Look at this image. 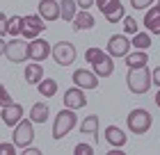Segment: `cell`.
<instances>
[{
    "mask_svg": "<svg viewBox=\"0 0 160 155\" xmlns=\"http://www.w3.org/2000/svg\"><path fill=\"white\" fill-rule=\"evenodd\" d=\"M126 125H128V130L133 132V135H147V132L151 130V125H153V116H151L149 109L135 107V109L128 112Z\"/></svg>",
    "mask_w": 160,
    "mask_h": 155,
    "instance_id": "6da1fadb",
    "label": "cell"
},
{
    "mask_svg": "<svg viewBox=\"0 0 160 155\" xmlns=\"http://www.w3.org/2000/svg\"><path fill=\"white\" fill-rule=\"evenodd\" d=\"M126 85L133 94H147L151 89V71L149 66H137V69H128L126 73Z\"/></svg>",
    "mask_w": 160,
    "mask_h": 155,
    "instance_id": "7a4b0ae2",
    "label": "cell"
},
{
    "mask_svg": "<svg viewBox=\"0 0 160 155\" xmlns=\"http://www.w3.org/2000/svg\"><path fill=\"white\" fill-rule=\"evenodd\" d=\"M76 125H78L76 109H69V107L60 109L57 116H55V123H53V139H64Z\"/></svg>",
    "mask_w": 160,
    "mask_h": 155,
    "instance_id": "3957f363",
    "label": "cell"
},
{
    "mask_svg": "<svg viewBox=\"0 0 160 155\" xmlns=\"http://www.w3.org/2000/svg\"><path fill=\"white\" fill-rule=\"evenodd\" d=\"M12 142L16 148H25L34 142V123L30 119H21L16 125H14V135H12Z\"/></svg>",
    "mask_w": 160,
    "mask_h": 155,
    "instance_id": "277c9868",
    "label": "cell"
},
{
    "mask_svg": "<svg viewBox=\"0 0 160 155\" xmlns=\"http://www.w3.org/2000/svg\"><path fill=\"white\" fill-rule=\"evenodd\" d=\"M50 55H53V60L55 64H60V66H71L76 62V57H78V50L76 46L71 41H57L53 48H50Z\"/></svg>",
    "mask_w": 160,
    "mask_h": 155,
    "instance_id": "5b68a950",
    "label": "cell"
},
{
    "mask_svg": "<svg viewBox=\"0 0 160 155\" xmlns=\"http://www.w3.org/2000/svg\"><path fill=\"white\" fill-rule=\"evenodd\" d=\"M5 57H7L12 64H23V62H28V39L12 36V41H7Z\"/></svg>",
    "mask_w": 160,
    "mask_h": 155,
    "instance_id": "8992f818",
    "label": "cell"
},
{
    "mask_svg": "<svg viewBox=\"0 0 160 155\" xmlns=\"http://www.w3.org/2000/svg\"><path fill=\"white\" fill-rule=\"evenodd\" d=\"M46 21H43L39 14H30V16H23V30H21V36L23 39H34V36H39L43 30H46Z\"/></svg>",
    "mask_w": 160,
    "mask_h": 155,
    "instance_id": "52a82bcc",
    "label": "cell"
},
{
    "mask_svg": "<svg viewBox=\"0 0 160 155\" xmlns=\"http://www.w3.org/2000/svg\"><path fill=\"white\" fill-rule=\"evenodd\" d=\"M130 39L126 34H112L110 39H108V55L112 57H126L128 53H130Z\"/></svg>",
    "mask_w": 160,
    "mask_h": 155,
    "instance_id": "ba28073f",
    "label": "cell"
},
{
    "mask_svg": "<svg viewBox=\"0 0 160 155\" xmlns=\"http://www.w3.org/2000/svg\"><path fill=\"white\" fill-rule=\"evenodd\" d=\"M48 55H50V46H48L46 39L34 36V39L28 41V60H32V62H43V60H48Z\"/></svg>",
    "mask_w": 160,
    "mask_h": 155,
    "instance_id": "9c48e42d",
    "label": "cell"
},
{
    "mask_svg": "<svg viewBox=\"0 0 160 155\" xmlns=\"http://www.w3.org/2000/svg\"><path fill=\"white\" fill-rule=\"evenodd\" d=\"M71 80H73L76 87H80V89H85V91L98 87V75L94 71H89V69H76L73 75H71Z\"/></svg>",
    "mask_w": 160,
    "mask_h": 155,
    "instance_id": "30bf717a",
    "label": "cell"
},
{
    "mask_svg": "<svg viewBox=\"0 0 160 155\" xmlns=\"http://www.w3.org/2000/svg\"><path fill=\"white\" fill-rule=\"evenodd\" d=\"M62 103H64V107H69V109H82L87 105L85 89H80V87H71V89H67L64 96H62Z\"/></svg>",
    "mask_w": 160,
    "mask_h": 155,
    "instance_id": "8fae6325",
    "label": "cell"
},
{
    "mask_svg": "<svg viewBox=\"0 0 160 155\" xmlns=\"http://www.w3.org/2000/svg\"><path fill=\"white\" fill-rule=\"evenodd\" d=\"M92 71L96 73L98 78H110L112 73H114V62H112V57L108 55V53H101L98 60L92 62Z\"/></svg>",
    "mask_w": 160,
    "mask_h": 155,
    "instance_id": "7c38bea8",
    "label": "cell"
},
{
    "mask_svg": "<svg viewBox=\"0 0 160 155\" xmlns=\"http://www.w3.org/2000/svg\"><path fill=\"white\" fill-rule=\"evenodd\" d=\"M0 119L7 128H14L21 119H23V105L21 103H12V105L2 107V112H0Z\"/></svg>",
    "mask_w": 160,
    "mask_h": 155,
    "instance_id": "4fadbf2b",
    "label": "cell"
},
{
    "mask_svg": "<svg viewBox=\"0 0 160 155\" xmlns=\"http://www.w3.org/2000/svg\"><path fill=\"white\" fill-rule=\"evenodd\" d=\"M101 14L105 16L108 23H119V21L126 16V7H123L121 0H110V2L101 9Z\"/></svg>",
    "mask_w": 160,
    "mask_h": 155,
    "instance_id": "5bb4252c",
    "label": "cell"
},
{
    "mask_svg": "<svg viewBox=\"0 0 160 155\" xmlns=\"http://www.w3.org/2000/svg\"><path fill=\"white\" fill-rule=\"evenodd\" d=\"M39 16L46 23L60 21V0H39Z\"/></svg>",
    "mask_w": 160,
    "mask_h": 155,
    "instance_id": "9a60e30c",
    "label": "cell"
},
{
    "mask_svg": "<svg viewBox=\"0 0 160 155\" xmlns=\"http://www.w3.org/2000/svg\"><path fill=\"white\" fill-rule=\"evenodd\" d=\"M103 135H105V142L110 144L112 148H123L126 142H128V135L119 128V125H108L103 130Z\"/></svg>",
    "mask_w": 160,
    "mask_h": 155,
    "instance_id": "2e32d148",
    "label": "cell"
},
{
    "mask_svg": "<svg viewBox=\"0 0 160 155\" xmlns=\"http://www.w3.org/2000/svg\"><path fill=\"white\" fill-rule=\"evenodd\" d=\"M142 25L147 27V32H149V34H160V5L149 7L147 14H144Z\"/></svg>",
    "mask_w": 160,
    "mask_h": 155,
    "instance_id": "e0dca14e",
    "label": "cell"
},
{
    "mask_svg": "<svg viewBox=\"0 0 160 155\" xmlns=\"http://www.w3.org/2000/svg\"><path fill=\"white\" fill-rule=\"evenodd\" d=\"M71 23H73V30L76 32H82V30H92L96 21H94V16L89 14V9H78Z\"/></svg>",
    "mask_w": 160,
    "mask_h": 155,
    "instance_id": "ac0fdd59",
    "label": "cell"
},
{
    "mask_svg": "<svg viewBox=\"0 0 160 155\" xmlns=\"http://www.w3.org/2000/svg\"><path fill=\"white\" fill-rule=\"evenodd\" d=\"M98 114H89V116H85L82 123H80V132L82 135H92L94 137V142H98Z\"/></svg>",
    "mask_w": 160,
    "mask_h": 155,
    "instance_id": "d6986e66",
    "label": "cell"
},
{
    "mask_svg": "<svg viewBox=\"0 0 160 155\" xmlns=\"http://www.w3.org/2000/svg\"><path fill=\"white\" fill-rule=\"evenodd\" d=\"M23 78H25L28 85H37L39 80L43 78V66L39 62H30L25 66V71H23Z\"/></svg>",
    "mask_w": 160,
    "mask_h": 155,
    "instance_id": "ffe728a7",
    "label": "cell"
},
{
    "mask_svg": "<svg viewBox=\"0 0 160 155\" xmlns=\"http://www.w3.org/2000/svg\"><path fill=\"white\" fill-rule=\"evenodd\" d=\"M48 114H50V107L48 103H34L32 109H30V121L32 123H46L48 121Z\"/></svg>",
    "mask_w": 160,
    "mask_h": 155,
    "instance_id": "44dd1931",
    "label": "cell"
},
{
    "mask_svg": "<svg viewBox=\"0 0 160 155\" xmlns=\"http://www.w3.org/2000/svg\"><path fill=\"white\" fill-rule=\"evenodd\" d=\"M123 60H126L128 69H137V66H147L149 64V55H147V50H130Z\"/></svg>",
    "mask_w": 160,
    "mask_h": 155,
    "instance_id": "7402d4cb",
    "label": "cell"
},
{
    "mask_svg": "<svg viewBox=\"0 0 160 155\" xmlns=\"http://www.w3.org/2000/svg\"><path fill=\"white\" fill-rule=\"evenodd\" d=\"M37 89H39V96L41 98H53V96L57 94V80L53 78H41L39 82H37Z\"/></svg>",
    "mask_w": 160,
    "mask_h": 155,
    "instance_id": "603a6c76",
    "label": "cell"
},
{
    "mask_svg": "<svg viewBox=\"0 0 160 155\" xmlns=\"http://www.w3.org/2000/svg\"><path fill=\"white\" fill-rule=\"evenodd\" d=\"M76 12H78L76 0H60V18H62V21L71 23L73 16H76Z\"/></svg>",
    "mask_w": 160,
    "mask_h": 155,
    "instance_id": "cb8c5ba5",
    "label": "cell"
},
{
    "mask_svg": "<svg viewBox=\"0 0 160 155\" xmlns=\"http://www.w3.org/2000/svg\"><path fill=\"white\" fill-rule=\"evenodd\" d=\"M130 46L135 50H147L151 46V34L149 32H135L133 39H130Z\"/></svg>",
    "mask_w": 160,
    "mask_h": 155,
    "instance_id": "d4e9b609",
    "label": "cell"
},
{
    "mask_svg": "<svg viewBox=\"0 0 160 155\" xmlns=\"http://www.w3.org/2000/svg\"><path fill=\"white\" fill-rule=\"evenodd\" d=\"M21 30H23V16H16V14H14L12 18H7V34L21 36Z\"/></svg>",
    "mask_w": 160,
    "mask_h": 155,
    "instance_id": "484cf974",
    "label": "cell"
},
{
    "mask_svg": "<svg viewBox=\"0 0 160 155\" xmlns=\"http://www.w3.org/2000/svg\"><path fill=\"white\" fill-rule=\"evenodd\" d=\"M123 32L126 34H135V32H140V23L133 18V16H123Z\"/></svg>",
    "mask_w": 160,
    "mask_h": 155,
    "instance_id": "4316f807",
    "label": "cell"
},
{
    "mask_svg": "<svg viewBox=\"0 0 160 155\" xmlns=\"http://www.w3.org/2000/svg\"><path fill=\"white\" fill-rule=\"evenodd\" d=\"M73 155H94V146H92V144L80 142V144L73 146Z\"/></svg>",
    "mask_w": 160,
    "mask_h": 155,
    "instance_id": "83f0119b",
    "label": "cell"
},
{
    "mask_svg": "<svg viewBox=\"0 0 160 155\" xmlns=\"http://www.w3.org/2000/svg\"><path fill=\"white\" fill-rule=\"evenodd\" d=\"M12 96H9V91H7V87L5 85H0V107H7V105H12Z\"/></svg>",
    "mask_w": 160,
    "mask_h": 155,
    "instance_id": "f1b7e54d",
    "label": "cell"
},
{
    "mask_svg": "<svg viewBox=\"0 0 160 155\" xmlns=\"http://www.w3.org/2000/svg\"><path fill=\"white\" fill-rule=\"evenodd\" d=\"M103 53V48H87L85 50V62H94V60H98V55Z\"/></svg>",
    "mask_w": 160,
    "mask_h": 155,
    "instance_id": "f546056e",
    "label": "cell"
},
{
    "mask_svg": "<svg viewBox=\"0 0 160 155\" xmlns=\"http://www.w3.org/2000/svg\"><path fill=\"white\" fill-rule=\"evenodd\" d=\"M14 153H16L14 142H0V155H14Z\"/></svg>",
    "mask_w": 160,
    "mask_h": 155,
    "instance_id": "4dcf8cb0",
    "label": "cell"
},
{
    "mask_svg": "<svg viewBox=\"0 0 160 155\" xmlns=\"http://www.w3.org/2000/svg\"><path fill=\"white\" fill-rule=\"evenodd\" d=\"M151 5H153V0H130L133 9H149Z\"/></svg>",
    "mask_w": 160,
    "mask_h": 155,
    "instance_id": "1f68e13d",
    "label": "cell"
},
{
    "mask_svg": "<svg viewBox=\"0 0 160 155\" xmlns=\"http://www.w3.org/2000/svg\"><path fill=\"white\" fill-rule=\"evenodd\" d=\"M151 87H160V66L151 71Z\"/></svg>",
    "mask_w": 160,
    "mask_h": 155,
    "instance_id": "d6a6232c",
    "label": "cell"
},
{
    "mask_svg": "<svg viewBox=\"0 0 160 155\" xmlns=\"http://www.w3.org/2000/svg\"><path fill=\"white\" fill-rule=\"evenodd\" d=\"M7 18H9V16H7L5 12H0V36L7 34Z\"/></svg>",
    "mask_w": 160,
    "mask_h": 155,
    "instance_id": "836d02e7",
    "label": "cell"
},
{
    "mask_svg": "<svg viewBox=\"0 0 160 155\" xmlns=\"http://www.w3.org/2000/svg\"><path fill=\"white\" fill-rule=\"evenodd\" d=\"M78 9H89V7H94V0H76Z\"/></svg>",
    "mask_w": 160,
    "mask_h": 155,
    "instance_id": "e575fe53",
    "label": "cell"
},
{
    "mask_svg": "<svg viewBox=\"0 0 160 155\" xmlns=\"http://www.w3.org/2000/svg\"><path fill=\"white\" fill-rule=\"evenodd\" d=\"M23 155H41V151L37 148V146H25V148H23Z\"/></svg>",
    "mask_w": 160,
    "mask_h": 155,
    "instance_id": "d590c367",
    "label": "cell"
},
{
    "mask_svg": "<svg viewBox=\"0 0 160 155\" xmlns=\"http://www.w3.org/2000/svg\"><path fill=\"white\" fill-rule=\"evenodd\" d=\"M108 2H110V0H94V5H96V7H98V12H101V9H103V7H105Z\"/></svg>",
    "mask_w": 160,
    "mask_h": 155,
    "instance_id": "8d00e7d4",
    "label": "cell"
},
{
    "mask_svg": "<svg viewBox=\"0 0 160 155\" xmlns=\"http://www.w3.org/2000/svg\"><path fill=\"white\" fill-rule=\"evenodd\" d=\"M5 50H7V41L2 39V36H0V57L5 55Z\"/></svg>",
    "mask_w": 160,
    "mask_h": 155,
    "instance_id": "74e56055",
    "label": "cell"
},
{
    "mask_svg": "<svg viewBox=\"0 0 160 155\" xmlns=\"http://www.w3.org/2000/svg\"><path fill=\"white\" fill-rule=\"evenodd\" d=\"M153 100H156V105L160 107V87H158V94H156V98H153Z\"/></svg>",
    "mask_w": 160,
    "mask_h": 155,
    "instance_id": "f35d334b",
    "label": "cell"
},
{
    "mask_svg": "<svg viewBox=\"0 0 160 155\" xmlns=\"http://www.w3.org/2000/svg\"><path fill=\"white\" fill-rule=\"evenodd\" d=\"M158 5H160V0H158Z\"/></svg>",
    "mask_w": 160,
    "mask_h": 155,
    "instance_id": "ab89813d",
    "label": "cell"
}]
</instances>
